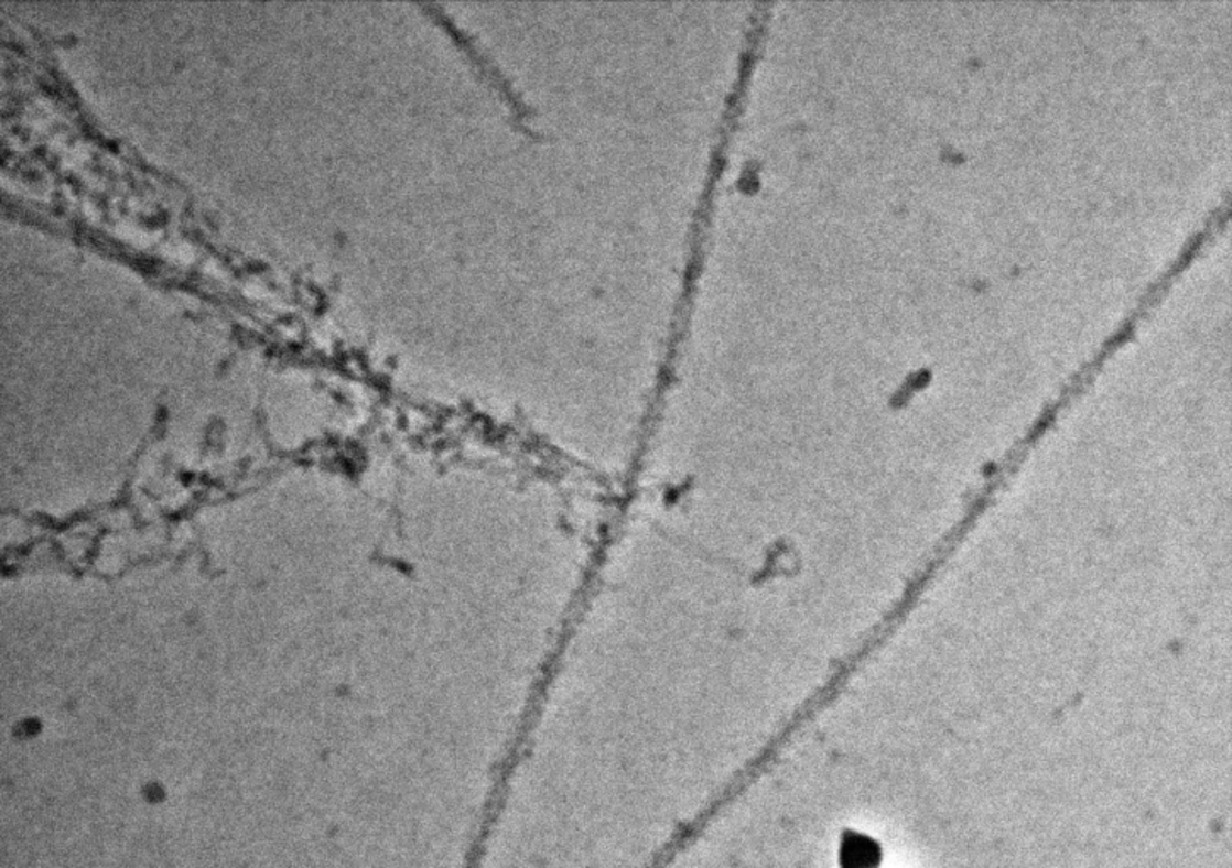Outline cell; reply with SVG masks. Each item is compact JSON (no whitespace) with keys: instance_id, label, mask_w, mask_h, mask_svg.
<instances>
[{"instance_id":"cell-1","label":"cell","mask_w":1232,"mask_h":868,"mask_svg":"<svg viewBox=\"0 0 1232 868\" xmlns=\"http://www.w3.org/2000/svg\"><path fill=\"white\" fill-rule=\"evenodd\" d=\"M879 861L882 850L875 839L860 833H845L841 845L842 868H878Z\"/></svg>"}]
</instances>
